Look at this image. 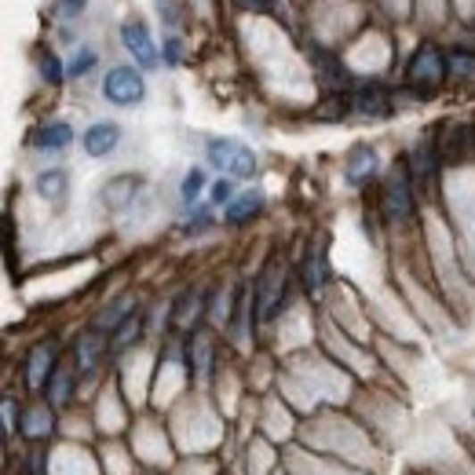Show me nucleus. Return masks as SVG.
I'll list each match as a JSON object with an SVG mask.
<instances>
[{"label": "nucleus", "instance_id": "nucleus-11", "mask_svg": "<svg viewBox=\"0 0 475 475\" xmlns=\"http://www.w3.org/2000/svg\"><path fill=\"white\" fill-rule=\"evenodd\" d=\"M29 143L37 146V150H66L70 143H73V129L66 125V121H48V125H41L33 136H29Z\"/></svg>", "mask_w": 475, "mask_h": 475}, {"label": "nucleus", "instance_id": "nucleus-25", "mask_svg": "<svg viewBox=\"0 0 475 475\" xmlns=\"http://www.w3.org/2000/svg\"><path fill=\"white\" fill-rule=\"evenodd\" d=\"M55 8H59V19L62 22H73L77 15L88 8V0H55Z\"/></svg>", "mask_w": 475, "mask_h": 475}, {"label": "nucleus", "instance_id": "nucleus-6", "mask_svg": "<svg viewBox=\"0 0 475 475\" xmlns=\"http://www.w3.org/2000/svg\"><path fill=\"white\" fill-rule=\"evenodd\" d=\"M55 373V344H37L26 359V384L37 391V388H48Z\"/></svg>", "mask_w": 475, "mask_h": 475}, {"label": "nucleus", "instance_id": "nucleus-22", "mask_svg": "<svg viewBox=\"0 0 475 475\" xmlns=\"http://www.w3.org/2000/svg\"><path fill=\"white\" fill-rule=\"evenodd\" d=\"M450 73L454 77H461V81H475V55L471 52H454L450 55Z\"/></svg>", "mask_w": 475, "mask_h": 475}, {"label": "nucleus", "instance_id": "nucleus-13", "mask_svg": "<svg viewBox=\"0 0 475 475\" xmlns=\"http://www.w3.org/2000/svg\"><path fill=\"white\" fill-rule=\"evenodd\" d=\"M263 209V190H246L227 205V223H246Z\"/></svg>", "mask_w": 475, "mask_h": 475}, {"label": "nucleus", "instance_id": "nucleus-12", "mask_svg": "<svg viewBox=\"0 0 475 475\" xmlns=\"http://www.w3.org/2000/svg\"><path fill=\"white\" fill-rule=\"evenodd\" d=\"M66 187H70V176L62 169H48V172L37 176V194H41L45 202H52V205L66 202Z\"/></svg>", "mask_w": 475, "mask_h": 475}, {"label": "nucleus", "instance_id": "nucleus-4", "mask_svg": "<svg viewBox=\"0 0 475 475\" xmlns=\"http://www.w3.org/2000/svg\"><path fill=\"white\" fill-rule=\"evenodd\" d=\"M446 73H450V62L443 59V52L435 48V45H421L417 55L410 59V70H406V77H410L417 88H424V92L439 85Z\"/></svg>", "mask_w": 475, "mask_h": 475}, {"label": "nucleus", "instance_id": "nucleus-23", "mask_svg": "<svg viewBox=\"0 0 475 475\" xmlns=\"http://www.w3.org/2000/svg\"><path fill=\"white\" fill-rule=\"evenodd\" d=\"M66 395H70V373L66 370H55L52 380H48V399L59 406V403H66Z\"/></svg>", "mask_w": 475, "mask_h": 475}, {"label": "nucleus", "instance_id": "nucleus-28", "mask_svg": "<svg viewBox=\"0 0 475 475\" xmlns=\"http://www.w3.org/2000/svg\"><path fill=\"white\" fill-rule=\"evenodd\" d=\"M4 424H8V431H15V403L12 399H4Z\"/></svg>", "mask_w": 475, "mask_h": 475}, {"label": "nucleus", "instance_id": "nucleus-18", "mask_svg": "<svg viewBox=\"0 0 475 475\" xmlns=\"http://www.w3.org/2000/svg\"><path fill=\"white\" fill-rule=\"evenodd\" d=\"M96 62H99V55H96V48H88V45H77V55L66 62V77H85L88 70H96Z\"/></svg>", "mask_w": 475, "mask_h": 475}, {"label": "nucleus", "instance_id": "nucleus-10", "mask_svg": "<svg viewBox=\"0 0 475 475\" xmlns=\"http://www.w3.org/2000/svg\"><path fill=\"white\" fill-rule=\"evenodd\" d=\"M347 106H351L354 113H362V117H384V113L391 110V103H388V96H384L380 85H362V88H354V92L347 96Z\"/></svg>", "mask_w": 475, "mask_h": 475}, {"label": "nucleus", "instance_id": "nucleus-7", "mask_svg": "<svg viewBox=\"0 0 475 475\" xmlns=\"http://www.w3.org/2000/svg\"><path fill=\"white\" fill-rule=\"evenodd\" d=\"M286 304V279H279V271H263V279L256 286V307H260V319H271L274 311Z\"/></svg>", "mask_w": 475, "mask_h": 475}, {"label": "nucleus", "instance_id": "nucleus-15", "mask_svg": "<svg viewBox=\"0 0 475 475\" xmlns=\"http://www.w3.org/2000/svg\"><path fill=\"white\" fill-rule=\"evenodd\" d=\"M304 286H307V293H322V286H326V249H322V246H314V249L307 253Z\"/></svg>", "mask_w": 475, "mask_h": 475}, {"label": "nucleus", "instance_id": "nucleus-24", "mask_svg": "<svg viewBox=\"0 0 475 475\" xmlns=\"http://www.w3.org/2000/svg\"><path fill=\"white\" fill-rule=\"evenodd\" d=\"M209 197H212V205H230L234 202V183H230V176L227 179H216L212 190H209Z\"/></svg>", "mask_w": 475, "mask_h": 475}, {"label": "nucleus", "instance_id": "nucleus-21", "mask_svg": "<svg viewBox=\"0 0 475 475\" xmlns=\"http://www.w3.org/2000/svg\"><path fill=\"white\" fill-rule=\"evenodd\" d=\"M139 326H143V322H139V314L129 311V314H125V322L113 329V351H121L125 344H132V340L139 337Z\"/></svg>", "mask_w": 475, "mask_h": 475}, {"label": "nucleus", "instance_id": "nucleus-19", "mask_svg": "<svg viewBox=\"0 0 475 475\" xmlns=\"http://www.w3.org/2000/svg\"><path fill=\"white\" fill-rule=\"evenodd\" d=\"M22 431L29 435V439H45V435L52 431V413H48L45 406H41V410H29V413H26Z\"/></svg>", "mask_w": 475, "mask_h": 475}, {"label": "nucleus", "instance_id": "nucleus-5", "mask_svg": "<svg viewBox=\"0 0 475 475\" xmlns=\"http://www.w3.org/2000/svg\"><path fill=\"white\" fill-rule=\"evenodd\" d=\"M380 205H384V216L388 220H410L413 216V187H410V176L406 172L388 176L384 194H380Z\"/></svg>", "mask_w": 475, "mask_h": 475}, {"label": "nucleus", "instance_id": "nucleus-1", "mask_svg": "<svg viewBox=\"0 0 475 475\" xmlns=\"http://www.w3.org/2000/svg\"><path fill=\"white\" fill-rule=\"evenodd\" d=\"M146 96V81L139 66H110L103 73V99L113 106H139Z\"/></svg>", "mask_w": 475, "mask_h": 475}, {"label": "nucleus", "instance_id": "nucleus-8", "mask_svg": "<svg viewBox=\"0 0 475 475\" xmlns=\"http://www.w3.org/2000/svg\"><path fill=\"white\" fill-rule=\"evenodd\" d=\"M81 143H85V154H88V157H106V154L117 150V143H121V125H113V121H96V125L81 136Z\"/></svg>", "mask_w": 475, "mask_h": 475}, {"label": "nucleus", "instance_id": "nucleus-2", "mask_svg": "<svg viewBox=\"0 0 475 475\" xmlns=\"http://www.w3.org/2000/svg\"><path fill=\"white\" fill-rule=\"evenodd\" d=\"M209 165L227 172L230 179H253L256 154L246 143H238V139H212L209 143Z\"/></svg>", "mask_w": 475, "mask_h": 475}, {"label": "nucleus", "instance_id": "nucleus-14", "mask_svg": "<svg viewBox=\"0 0 475 475\" xmlns=\"http://www.w3.org/2000/svg\"><path fill=\"white\" fill-rule=\"evenodd\" d=\"M136 187H139V179L136 176H117V179H110L106 183V205L113 209V212H121L129 202H136Z\"/></svg>", "mask_w": 475, "mask_h": 475}, {"label": "nucleus", "instance_id": "nucleus-3", "mask_svg": "<svg viewBox=\"0 0 475 475\" xmlns=\"http://www.w3.org/2000/svg\"><path fill=\"white\" fill-rule=\"evenodd\" d=\"M121 45L136 59L139 70H154L157 62H162V52H157L154 37H150V26L143 19H125L121 22Z\"/></svg>", "mask_w": 475, "mask_h": 475}, {"label": "nucleus", "instance_id": "nucleus-17", "mask_svg": "<svg viewBox=\"0 0 475 475\" xmlns=\"http://www.w3.org/2000/svg\"><path fill=\"white\" fill-rule=\"evenodd\" d=\"M37 73H41L45 85H59L66 77V66H62V59L55 52H41V55H37Z\"/></svg>", "mask_w": 475, "mask_h": 475}, {"label": "nucleus", "instance_id": "nucleus-16", "mask_svg": "<svg viewBox=\"0 0 475 475\" xmlns=\"http://www.w3.org/2000/svg\"><path fill=\"white\" fill-rule=\"evenodd\" d=\"M106 351V337L103 333H85L81 340H77V366L81 370H92L99 362V354Z\"/></svg>", "mask_w": 475, "mask_h": 475}, {"label": "nucleus", "instance_id": "nucleus-27", "mask_svg": "<svg viewBox=\"0 0 475 475\" xmlns=\"http://www.w3.org/2000/svg\"><path fill=\"white\" fill-rule=\"evenodd\" d=\"M238 12H267V0H234Z\"/></svg>", "mask_w": 475, "mask_h": 475}, {"label": "nucleus", "instance_id": "nucleus-9", "mask_svg": "<svg viewBox=\"0 0 475 475\" xmlns=\"http://www.w3.org/2000/svg\"><path fill=\"white\" fill-rule=\"evenodd\" d=\"M344 176H347V183L351 187H362V183H370L373 176H377V150L373 146H354L351 154H347V165H344Z\"/></svg>", "mask_w": 475, "mask_h": 475}, {"label": "nucleus", "instance_id": "nucleus-26", "mask_svg": "<svg viewBox=\"0 0 475 475\" xmlns=\"http://www.w3.org/2000/svg\"><path fill=\"white\" fill-rule=\"evenodd\" d=\"M162 59H165L169 66H179V59H183V41H179V37H165V48H162Z\"/></svg>", "mask_w": 475, "mask_h": 475}, {"label": "nucleus", "instance_id": "nucleus-20", "mask_svg": "<svg viewBox=\"0 0 475 475\" xmlns=\"http://www.w3.org/2000/svg\"><path fill=\"white\" fill-rule=\"evenodd\" d=\"M202 190H205V172H202V169H190V172L183 176V187H179L183 205H194L197 197H202Z\"/></svg>", "mask_w": 475, "mask_h": 475}]
</instances>
